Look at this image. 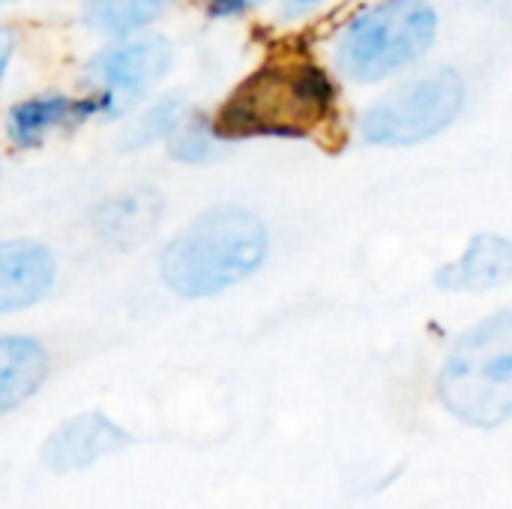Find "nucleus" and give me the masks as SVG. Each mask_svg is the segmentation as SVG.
I'll list each match as a JSON object with an SVG mask.
<instances>
[{
	"mask_svg": "<svg viewBox=\"0 0 512 509\" xmlns=\"http://www.w3.org/2000/svg\"><path fill=\"white\" fill-rule=\"evenodd\" d=\"M186 111H189V105L177 96L156 102L153 108H147L138 117V123H132V129L126 132V144L129 147H147L153 141H165L174 132V126L186 117Z\"/></svg>",
	"mask_w": 512,
	"mask_h": 509,
	"instance_id": "nucleus-15",
	"label": "nucleus"
},
{
	"mask_svg": "<svg viewBox=\"0 0 512 509\" xmlns=\"http://www.w3.org/2000/svg\"><path fill=\"white\" fill-rule=\"evenodd\" d=\"M222 138L213 132V120L204 117L201 111H186V117L174 126V132L165 138L168 150L174 159L186 162V165H201L210 162L216 156V144Z\"/></svg>",
	"mask_w": 512,
	"mask_h": 509,
	"instance_id": "nucleus-14",
	"label": "nucleus"
},
{
	"mask_svg": "<svg viewBox=\"0 0 512 509\" xmlns=\"http://www.w3.org/2000/svg\"><path fill=\"white\" fill-rule=\"evenodd\" d=\"M255 3L258 0H207V6H210L213 15H240L249 6H255Z\"/></svg>",
	"mask_w": 512,
	"mask_h": 509,
	"instance_id": "nucleus-16",
	"label": "nucleus"
},
{
	"mask_svg": "<svg viewBox=\"0 0 512 509\" xmlns=\"http://www.w3.org/2000/svg\"><path fill=\"white\" fill-rule=\"evenodd\" d=\"M162 201L150 189L123 192L108 198L96 213V231L111 246H135L141 237H150V231L159 222Z\"/></svg>",
	"mask_w": 512,
	"mask_h": 509,
	"instance_id": "nucleus-12",
	"label": "nucleus"
},
{
	"mask_svg": "<svg viewBox=\"0 0 512 509\" xmlns=\"http://www.w3.org/2000/svg\"><path fill=\"white\" fill-rule=\"evenodd\" d=\"M93 117H105V99L99 93H90L84 99H72L63 93H42V96L21 99L9 108L6 135L15 147L33 150L51 132L81 126Z\"/></svg>",
	"mask_w": 512,
	"mask_h": 509,
	"instance_id": "nucleus-8",
	"label": "nucleus"
},
{
	"mask_svg": "<svg viewBox=\"0 0 512 509\" xmlns=\"http://www.w3.org/2000/svg\"><path fill=\"white\" fill-rule=\"evenodd\" d=\"M465 105V81L456 69H435L384 96L363 117V138L378 147H408L444 132Z\"/></svg>",
	"mask_w": 512,
	"mask_h": 509,
	"instance_id": "nucleus-5",
	"label": "nucleus"
},
{
	"mask_svg": "<svg viewBox=\"0 0 512 509\" xmlns=\"http://www.w3.org/2000/svg\"><path fill=\"white\" fill-rule=\"evenodd\" d=\"M168 0H84V21L90 30L123 39L153 24Z\"/></svg>",
	"mask_w": 512,
	"mask_h": 509,
	"instance_id": "nucleus-13",
	"label": "nucleus"
},
{
	"mask_svg": "<svg viewBox=\"0 0 512 509\" xmlns=\"http://www.w3.org/2000/svg\"><path fill=\"white\" fill-rule=\"evenodd\" d=\"M264 258V222L243 207H213L162 249L159 276L177 297L204 300L249 279Z\"/></svg>",
	"mask_w": 512,
	"mask_h": 509,
	"instance_id": "nucleus-2",
	"label": "nucleus"
},
{
	"mask_svg": "<svg viewBox=\"0 0 512 509\" xmlns=\"http://www.w3.org/2000/svg\"><path fill=\"white\" fill-rule=\"evenodd\" d=\"M9 3H15V0H0V6H9Z\"/></svg>",
	"mask_w": 512,
	"mask_h": 509,
	"instance_id": "nucleus-19",
	"label": "nucleus"
},
{
	"mask_svg": "<svg viewBox=\"0 0 512 509\" xmlns=\"http://www.w3.org/2000/svg\"><path fill=\"white\" fill-rule=\"evenodd\" d=\"M435 33L438 15L426 0H381L345 24L336 60L351 81H381L426 54Z\"/></svg>",
	"mask_w": 512,
	"mask_h": 509,
	"instance_id": "nucleus-4",
	"label": "nucleus"
},
{
	"mask_svg": "<svg viewBox=\"0 0 512 509\" xmlns=\"http://www.w3.org/2000/svg\"><path fill=\"white\" fill-rule=\"evenodd\" d=\"M294 6H315V3H321V0H291Z\"/></svg>",
	"mask_w": 512,
	"mask_h": 509,
	"instance_id": "nucleus-18",
	"label": "nucleus"
},
{
	"mask_svg": "<svg viewBox=\"0 0 512 509\" xmlns=\"http://www.w3.org/2000/svg\"><path fill=\"white\" fill-rule=\"evenodd\" d=\"M510 279L512 240L498 234H477L468 249L435 276V285L441 291H489Z\"/></svg>",
	"mask_w": 512,
	"mask_h": 509,
	"instance_id": "nucleus-10",
	"label": "nucleus"
},
{
	"mask_svg": "<svg viewBox=\"0 0 512 509\" xmlns=\"http://www.w3.org/2000/svg\"><path fill=\"white\" fill-rule=\"evenodd\" d=\"M129 444V435L108 420L105 414H78L66 423H60L45 447H42V462L54 474H72V471H87L90 465L120 453Z\"/></svg>",
	"mask_w": 512,
	"mask_h": 509,
	"instance_id": "nucleus-7",
	"label": "nucleus"
},
{
	"mask_svg": "<svg viewBox=\"0 0 512 509\" xmlns=\"http://www.w3.org/2000/svg\"><path fill=\"white\" fill-rule=\"evenodd\" d=\"M54 255L33 240L0 243V315L36 306L54 285Z\"/></svg>",
	"mask_w": 512,
	"mask_h": 509,
	"instance_id": "nucleus-9",
	"label": "nucleus"
},
{
	"mask_svg": "<svg viewBox=\"0 0 512 509\" xmlns=\"http://www.w3.org/2000/svg\"><path fill=\"white\" fill-rule=\"evenodd\" d=\"M171 45L162 36H123L114 45L96 51L84 75L93 93L105 99V117H123L138 99H144L168 72Z\"/></svg>",
	"mask_w": 512,
	"mask_h": 509,
	"instance_id": "nucleus-6",
	"label": "nucleus"
},
{
	"mask_svg": "<svg viewBox=\"0 0 512 509\" xmlns=\"http://www.w3.org/2000/svg\"><path fill=\"white\" fill-rule=\"evenodd\" d=\"M438 393L468 426L492 429L512 417V309L459 336L444 360Z\"/></svg>",
	"mask_w": 512,
	"mask_h": 509,
	"instance_id": "nucleus-3",
	"label": "nucleus"
},
{
	"mask_svg": "<svg viewBox=\"0 0 512 509\" xmlns=\"http://www.w3.org/2000/svg\"><path fill=\"white\" fill-rule=\"evenodd\" d=\"M336 84L303 51H282L243 78L210 117L222 141L321 138L336 123Z\"/></svg>",
	"mask_w": 512,
	"mask_h": 509,
	"instance_id": "nucleus-1",
	"label": "nucleus"
},
{
	"mask_svg": "<svg viewBox=\"0 0 512 509\" xmlns=\"http://www.w3.org/2000/svg\"><path fill=\"white\" fill-rule=\"evenodd\" d=\"M12 51H15V39H12L9 30L0 27V81H3V72H6V66L12 60Z\"/></svg>",
	"mask_w": 512,
	"mask_h": 509,
	"instance_id": "nucleus-17",
	"label": "nucleus"
},
{
	"mask_svg": "<svg viewBox=\"0 0 512 509\" xmlns=\"http://www.w3.org/2000/svg\"><path fill=\"white\" fill-rule=\"evenodd\" d=\"M48 369V351L36 339L0 336V417L36 396Z\"/></svg>",
	"mask_w": 512,
	"mask_h": 509,
	"instance_id": "nucleus-11",
	"label": "nucleus"
}]
</instances>
